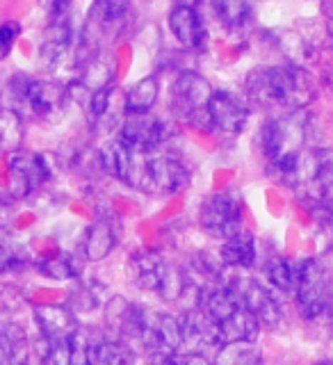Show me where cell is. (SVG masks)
<instances>
[{"label": "cell", "instance_id": "1", "mask_svg": "<svg viewBox=\"0 0 333 365\" xmlns=\"http://www.w3.org/2000/svg\"><path fill=\"white\" fill-rule=\"evenodd\" d=\"M247 91L260 106L302 110L315 96V85L297 66H262L247 78Z\"/></svg>", "mask_w": 333, "mask_h": 365}, {"label": "cell", "instance_id": "2", "mask_svg": "<svg viewBox=\"0 0 333 365\" xmlns=\"http://www.w3.org/2000/svg\"><path fill=\"white\" fill-rule=\"evenodd\" d=\"M299 182L306 185V201H313L317 210L333 215V151L313 148L302 153Z\"/></svg>", "mask_w": 333, "mask_h": 365}, {"label": "cell", "instance_id": "3", "mask_svg": "<svg viewBox=\"0 0 333 365\" xmlns=\"http://www.w3.org/2000/svg\"><path fill=\"white\" fill-rule=\"evenodd\" d=\"M260 146L270 163L285 155L302 153V146L306 142V123L302 114H288V117L270 119L260 128Z\"/></svg>", "mask_w": 333, "mask_h": 365}, {"label": "cell", "instance_id": "4", "mask_svg": "<svg viewBox=\"0 0 333 365\" xmlns=\"http://www.w3.org/2000/svg\"><path fill=\"white\" fill-rule=\"evenodd\" d=\"M199 222L208 233L231 240L242 233V208L237 197L228 192H217L203 201L199 210Z\"/></svg>", "mask_w": 333, "mask_h": 365}, {"label": "cell", "instance_id": "5", "mask_svg": "<svg viewBox=\"0 0 333 365\" xmlns=\"http://www.w3.org/2000/svg\"><path fill=\"white\" fill-rule=\"evenodd\" d=\"M190 182V174L185 165L176 158H151L144 160L142 174L137 185H140L144 192H153V194H174L180 192L183 187H188Z\"/></svg>", "mask_w": 333, "mask_h": 365}, {"label": "cell", "instance_id": "6", "mask_svg": "<svg viewBox=\"0 0 333 365\" xmlns=\"http://www.w3.org/2000/svg\"><path fill=\"white\" fill-rule=\"evenodd\" d=\"M212 98V87L205 78L194 71H185L176 78L171 87V101L174 108L192 121H197L199 114L208 112V103Z\"/></svg>", "mask_w": 333, "mask_h": 365}, {"label": "cell", "instance_id": "7", "mask_svg": "<svg viewBox=\"0 0 333 365\" xmlns=\"http://www.w3.org/2000/svg\"><path fill=\"white\" fill-rule=\"evenodd\" d=\"M48 165L43 158L32 151H16L9 155V176H11V194L16 199L28 197L32 190H37L48 180Z\"/></svg>", "mask_w": 333, "mask_h": 365}, {"label": "cell", "instance_id": "8", "mask_svg": "<svg viewBox=\"0 0 333 365\" xmlns=\"http://www.w3.org/2000/svg\"><path fill=\"white\" fill-rule=\"evenodd\" d=\"M98 163L103 169L108 171V174H112L114 178H119L123 182H128V185L130 182L137 185V180H140V174H142V167H144L142 153L125 144L121 137L119 140L108 142L101 148Z\"/></svg>", "mask_w": 333, "mask_h": 365}, {"label": "cell", "instance_id": "9", "mask_svg": "<svg viewBox=\"0 0 333 365\" xmlns=\"http://www.w3.org/2000/svg\"><path fill=\"white\" fill-rule=\"evenodd\" d=\"M208 117L210 125L220 128L222 133H242L249 121V108L237 94L228 89L212 91V98L208 103Z\"/></svg>", "mask_w": 333, "mask_h": 365}, {"label": "cell", "instance_id": "10", "mask_svg": "<svg viewBox=\"0 0 333 365\" xmlns=\"http://www.w3.org/2000/svg\"><path fill=\"white\" fill-rule=\"evenodd\" d=\"M16 98L37 114V117H55L64 108L66 91L62 85L48 80H23V87L16 91Z\"/></svg>", "mask_w": 333, "mask_h": 365}, {"label": "cell", "instance_id": "11", "mask_svg": "<svg viewBox=\"0 0 333 365\" xmlns=\"http://www.w3.org/2000/svg\"><path fill=\"white\" fill-rule=\"evenodd\" d=\"M165 137H167L165 123L155 119L151 112L125 114V119L121 123V140L140 153L160 146L165 142Z\"/></svg>", "mask_w": 333, "mask_h": 365}, {"label": "cell", "instance_id": "12", "mask_svg": "<svg viewBox=\"0 0 333 365\" xmlns=\"http://www.w3.org/2000/svg\"><path fill=\"white\" fill-rule=\"evenodd\" d=\"M178 324H180V342L188 349H192L190 354H199L197 349H203V347L222 345L220 324L203 311H199V308L188 311L178 319Z\"/></svg>", "mask_w": 333, "mask_h": 365}, {"label": "cell", "instance_id": "13", "mask_svg": "<svg viewBox=\"0 0 333 365\" xmlns=\"http://www.w3.org/2000/svg\"><path fill=\"white\" fill-rule=\"evenodd\" d=\"M142 342L151 354H176L183 347L178 319L165 313H148Z\"/></svg>", "mask_w": 333, "mask_h": 365}, {"label": "cell", "instance_id": "14", "mask_svg": "<svg viewBox=\"0 0 333 365\" xmlns=\"http://www.w3.org/2000/svg\"><path fill=\"white\" fill-rule=\"evenodd\" d=\"M34 322H37L43 338L48 340H71V336L80 329L78 317L71 308L46 304L34 311Z\"/></svg>", "mask_w": 333, "mask_h": 365}, {"label": "cell", "instance_id": "15", "mask_svg": "<svg viewBox=\"0 0 333 365\" xmlns=\"http://www.w3.org/2000/svg\"><path fill=\"white\" fill-rule=\"evenodd\" d=\"M240 297H242V306L258 319V324L277 327L281 322V304L277 302V297L267 288H262L260 283L256 281L247 283L245 288L240 290Z\"/></svg>", "mask_w": 333, "mask_h": 365}, {"label": "cell", "instance_id": "16", "mask_svg": "<svg viewBox=\"0 0 333 365\" xmlns=\"http://www.w3.org/2000/svg\"><path fill=\"white\" fill-rule=\"evenodd\" d=\"M169 30L185 48H201L205 43V28L199 11L192 5H178L169 14Z\"/></svg>", "mask_w": 333, "mask_h": 365}, {"label": "cell", "instance_id": "17", "mask_svg": "<svg viewBox=\"0 0 333 365\" xmlns=\"http://www.w3.org/2000/svg\"><path fill=\"white\" fill-rule=\"evenodd\" d=\"M242 306V297L237 290L226 288V285H215V288L201 290L199 294V311H203L208 317H212L217 324L228 319L233 313H237Z\"/></svg>", "mask_w": 333, "mask_h": 365}, {"label": "cell", "instance_id": "18", "mask_svg": "<svg viewBox=\"0 0 333 365\" xmlns=\"http://www.w3.org/2000/svg\"><path fill=\"white\" fill-rule=\"evenodd\" d=\"M68 43H71V30L62 19H53L51 28L46 30L41 48H39V62L43 68L60 66L68 53Z\"/></svg>", "mask_w": 333, "mask_h": 365}, {"label": "cell", "instance_id": "19", "mask_svg": "<svg viewBox=\"0 0 333 365\" xmlns=\"http://www.w3.org/2000/svg\"><path fill=\"white\" fill-rule=\"evenodd\" d=\"M171 265L165 262L158 254H144V256H137L130 262V272H133V281L140 285L144 290H153L160 292L163 283L167 279Z\"/></svg>", "mask_w": 333, "mask_h": 365}, {"label": "cell", "instance_id": "20", "mask_svg": "<svg viewBox=\"0 0 333 365\" xmlns=\"http://www.w3.org/2000/svg\"><path fill=\"white\" fill-rule=\"evenodd\" d=\"M258 331H260L258 319L251 315L247 308H240L237 313H233L228 319L220 322L222 345H228V342H254Z\"/></svg>", "mask_w": 333, "mask_h": 365}, {"label": "cell", "instance_id": "21", "mask_svg": "<svg viewBox=\"0 0 333 365\" xmlns=\"http://www.w3.org/2000/svg\"><path fill=\"white\" fill-rule=\"evenodd\" d=\"M220 260L228 267H251L256 262V242L247 233L224 240L220 249Z\"/></svg>", "mask_w": 333, "mask_h": 365}, {"label": "cell", "instance_id": "22", "mask_svg": "<svg viewBox=\"0 0 333 365\" xmlns=\"http://www.w3.org/2000/svg\"><path fill=\"white\" fill-rule=\"evenodd\" d=\"M160 85L153 76H146L125 91V112L128 114H146L158 101Z\"/></svg>", "mask_w": 333, "mask_h": 365}, {"label": "cell", "instance_id": "23", "mask_svg": "<svg viewBox=\"0 0 333 365\" xmlns=\"http://www.w3.org/2000/svg\"><path fill=\"white\" fill-rule=\"evenodd\" d=\"M117 245V235H114L112 226L108 222H96L87 231L85 237V256L89 260H103Z\"/></svg>", "mask_w": 333, "mask_h": 365}, {"label": "cell", "instance_id": "24", "mask_svg": "<svg viewBox=\"0 0 333 365\" xmlns=\"http://www.w3.org/2000/svg\"><path fill=\"white\" fill-rule=\"evenodd\" d=\"M267 281L272 283L274 290L285 292V294H292L297 290V262L288 260V258H281V256H274L267 267Z\"/></svg>", "mask_w": 333, "mask_h": 365}, {"label": "cell", "instance_id": "25", "mask_svg": "<svg viewBox=\"0 0 333 365\" xmlns=\"http://www.w3.org/2000/svg\"><path fill=\"white\" fill-rule=\"evenodd\" d=\"M215 365H260V347L256 342H228L217 351Z\"/></svg>", "mask_w": 333, "mask_h": 365}, {"label": "cell", "instance_id": "26", "mask_svg": "<svg viewBox=\"0 0 333 365\" xmlns=\"http://www.w3.org/2000/svg\"><path fill=\"white\" fill-rule=\"evenodd\" d=\"M130 7L125 3H98L91 9V23L106 32H119L128 21Z\"/></svg>", "mask_w": 333, "mask_h": 365}, {"label": "cell", "instance_id": "27", "mask_svg": "<svg viewBox=\"0 0 333 365\" xmlns=\"http://www.w3.org/2000/svg\"><path fill=\"white\" fill-rule=\"evenodd\" d=\"M137 356L130 345L119 340H106L94 347V365H135Z\"/></svg>", "mask_w": 333, "mask_h": 365}, {"label": "cell", "instance_id": "28", "mask_svg": "<svg viewBox=\"0 0 333 365\" xmlns=\"http://www.w3.org/2000/svg\"><path fill=\"white\" fill-rule=\"evenodd\" d=\"M34 349L39 365H68V340H48L41 336Z\"/></svg>", "mask_w": 333, "mask_h": 365}, {"label": "cell", "instance_id": "29", "mask_svg": "<svg viewBox=\"0 0 333 365\" xmlns=\"http://www.w3.org/2000/svg\"><path fill=\"white\" fill-rule=\"evenodd\" d=\"M215 11L220 21L228 28H240L245 26V21L251 14V7L247 3H240V0H224V3H217Z\"/></svg>", "mask_w": 333, "mask_h": 365}, {"label": "cell", "instance_id": "30", "mask_svg": "<svg viewBox=\"0 0 333 365\" xmlns=\"http://www.w3.org/2000/svg\"><path fill=\"white\" fill-rule=\"evenodd\" d=\"M39 269L43 272V277L57 279V281H68V279L78 277V267L73 265V260L68 258V256H64V254L41 260Z\"/></svg>", "mask_w": 333, "mask_h": 365}, {"label": "cell", "instance_id": "31", "mask_svg": "<svg viewBox=\"0 0 333 365\" xmlns=\"http://www.w3.org/2000/svg\"><path fill=\"white\" fill-rule=\"evenodd\" d=\"M23 262H26L23 251L14 242H9V240H0V274L19 269L23 267Z\"/></svg>", "mask_w": 333, "mask_h": 365}, {"label": "cell", "instance_id": "32", "mask_svg": "<svg viewBox=\"0 0 333 365\" xmlns=\"http://www.w3.org/2000/svg\"><path fill=\"white\" fill-rule=\"evenodd\" d=\"M110 101H112V89H110V85L103 87V89L91 91V94H89V112H91V117H94V119L108 117Z\"/></svg>", "mask_w": 333, "mask_h": 365}, {"label": "cell", "instance_id": "33", "mask_svg": "<svg viewBox=\"0 0 333 365\" xmlns=\"http://www.w3.org/2000/svg\"><path fill=\"white\" fill-rule=\"evenodd\" d=\"M19 32H21V26L19 23H3L0 26V60H5V57L9 55L11 51V46H14L16 37H19Z\"/></svg>", "mask_w": 333, "mask_h": 365}, {"label": "cell", "instance_id": "34", "mask_svg": "<svg viewBox=\"0 0 333 365\" xmlns=\"http://www.w3.org/2000/svg\"><path fill=\"white\" fill-rule=\"evenodd\" d=\"M148 365H178V354H151Z\"/></svg>", "mask_w": 333, "mask_h": 365}, {"label": "cell", "instance_id": "35", "mask_svg": "<svg viewBox=\"0 0 333 365\" xmlns=\"http://www.w3.org/2000/svg\"><path fill=\"white\" fill-rule=\"evenodd\" d=\"M178 365H210L201 354H178Z\"/></svg>", "mask_w": 333, "mask_h": 365}, {"label": "cell", "instance_id": "36", "mask_svg": "<svg viewBox=\"0 0 333 365\" xmlns=\"http://www.w3.org/2000/svg\"><path fill=\"white\" fill-rule=\"evenodd\" d=\"M3 365H30V361H28V351L16 354V356H9Z\"/></svg>", "mask_w": 333, "mask_h": 365}, {"label": "cell", "instance_id": "37", "mask_svg": "<svg viewBox=\"0 0 333 365\" xmlns=\"http://www.w3.org/2000/svg\"><path fill=\"white\" fill-rule=\"evenodd\" d=\"M7 361V354H5V349H3V342H0V365H3Z\"/></svg>", "mask_w": 333, "mask_h": 365}, {"label": "cell", "instance_id": "38", "mask_svg": "<svg viewBox=\"0 0 333 365\" xmlns=\"http://www.w3.org/2000/svg\"><path fill=\"white\" fill-rule=\"evenodd\" d=\"M329 37H331V43H333V16L329 19Z\"/></svg>", "mask_w": 333, "mask_h": 365}, {"label": "cell", "instance_id": "39", "mask_svg": "<svg viewBox=\"0 0 333 365\" xmlns=\"http://www.w3.org/2000/svg\"><path fill=\"white\" fill-rule=\"evenodd\" d=\"M315 365H331V363H315Z\"/></svg>", "mask_w": 333, "mask_h": 365}, {"label": "cell", "instance_id": "40", "mask_svg": "<svg viewBox=\"0 0 333 365\" xmlns=\"http://www.w3.org/2000/svg\"><path fill=\"white\" fill-rule=\"evenodd\" d=\"M331 220H333V215H331Z\"/></svg>", "mask_w": 333, "mask_h": 365}]
</instances>
